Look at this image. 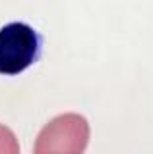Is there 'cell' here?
Returning a JSON list of instances; mask_svg holds the SVG:
<instances>
[{
    "label": "cell",
    "instance_id": "cell-2",
    "mask_svg": "<svg viewBox=\"0 0 153 154\" xmlns=\"http://www.w3.org/2000/svg\"><path fill=\"white\" fill-rule=\"evenodd\" d=\"M41 35L29 23H6L0 29V75H18L31 67L41 54Z\"/></svg>",
    "mask_w": 153,
    "mask_h": 154
},
{
    "label": "cell",
    "instance_id": "cell-3",
    "mask_svg": "<svg viewBox=\"0 0 153 154\" xmlns=\"http://www.w3.org/2000/svg\"><path fill=\"white\" fill-rule=\"evenodd\" d=\"M0 154H21L16 133L4 123H0Z\"/></svg>",
    "mask_w": 153,
    "mask_h": 154
},
{
    "label": "cell",
    "instance_id": "cell-1",
    "mask_svg": "<svg viewBox=\"0 0 153 154\" xmlns=\"http://www.w3.org/2000/svg\"><path fill=\"white\" fill-rule=\"evenodd\" d=\"M89 135L91 129L82 114L56 116L39 131L33 154H83Z\"/></svg>",
    "mask_w": 153,
    "mask_h": 154
}]
</instances>
